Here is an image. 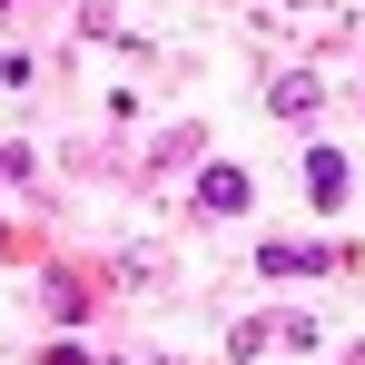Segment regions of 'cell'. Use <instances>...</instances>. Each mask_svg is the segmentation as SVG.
Listing matches in <instances>:
<instances>
[{"mask_svg": "<svg viewBox=\"0 0 365 365\" xmlns=\"http://www.w3.org/2000/svg\"><path fill=\"white\" fill-rule=\"evenodd\" d=\"M306 197H316V207H346V197H356L346 148H306Z\"/></svg>", "mask_w": 365, "mask_h": 365, "instance_id": "1", "label": "cell"}, {"mask_svg": "<svg viewBox=\"0 0 365 365\" xmlns=\"http://www.w3.org/2000/svg\"><path fill=\"white\" fill-rule=\"evenodd\" d=\"M197 207H207V217H237V207H247V168L207 158V168H197Z\"/></svg>", "mask_w": 365, "mask_h": 365, "instance_id": "2", "label": "cell"}, {"mask_svg": "<svg viewBox=\"0 0 365 365\" xmlns=\"http://www.w3.org/2000/svg\"><path fill=\"white\" fill-rule=\"evenodd\" d=\"M40 306H50V326H79V316H89V287H79L69 267H50V277H40Z\"/></svg>", "mask_w": 365, "mask_h": 365, "instance_id": "3", "label": "cell"}, {"mask_svg": "<svg viewBox=\"0 0 365 365\" xmlns=\"http://www.w3.org/2000/svg\"><path fill=\"white\" fill-rule=\"evenodd\" d=\"M257 267H267V277H316V267H336V247H257Z\"/></svg>", "mask_w": 365, "mask_h": 365, "instance_id": "4", "label": "cell"}, {"mask_svg": "<svg viewBox=\"0 0 365 365\" xmlns=\"http://www.w3.org/2000/svg\"><path fill=\"white\" fill-rule=\"evenodd\" d=\"M267 109H277V119H316V79H277Z\"/></svg>", "mask_w": 365, "mask_h": 365, "instance_id": "5", "label": "cell"}, {"mask_svg": "<svg viewBox=\"0 0 365 365\" xmlns=\"http://www.w3.org/2000/svg\"><path fill=\"white\" fill-rule=\"evenodd\" d=\"M40 365H89V356H79V346H50V356H40Z\"/></svg>", "mask_w": 365, "mask_h": 365, "instance_id": "6", "label": "cell"}, {"mask_svg": "<svg viewBox=\"0 0 365 365\" xmlns=\"http://www.w3.org/2000/svg\"><path fill=\"white\" fill-rule=\"evenodd\" d=\"M109 365H128V356H109Z\"/></svg>", "mask_w": 365, "mask_h": 365, "instance_id": "7", "label": "cell"}]
</instances>
